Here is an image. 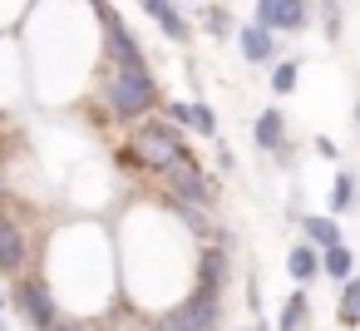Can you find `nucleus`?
<instances>
[{
    "instance_id": "1",
    "label": "nucleus",
    "mask_w": 360,
    "mask_h": 331,
    "mask_svg": "<svg viewBox=\"0 0 360 331\" xmlns=\"http://www.w3.org/2000/svg\"><path fill=\"white\" fill-rule=\"evenodd\" d=\"M119 163H129L139 173H153V178H168V173H178L183 163H198V158H193V144L183 139V129L158 114V119H143L129 134V144L119 149Z\"/></svg>"
},
{
    "instance_id": "2",
    "label": "nucleus",
    "mask_w": 360,
    "mask_h": 331,
    "mask_svg": "<svg viewBox=\"0 0 360 331\" xmlns=\"http://www.w3.org/2000/svg\"><path fill=\"white\" fill-rule=\"evenodd\" d=\"M99 104H104V114H109V119L143 124L153 109H163V94H158L153 70H104Z\"/></svg>"
},
{
    "instance_id": "3",
    "label": "nucleus",
    "mask_w": 360,
    "mask_h": 331,
    "mask_svg": "<svg viewBox=\"0 0 360 331\" xmlns=\"http://www.w3.org/2000/svg\"><path fill=\"white\" fill-rule=\"evenodd\" d=\"M15 311H20V321L30 326V331H55L65 316H60V296H55V287H50V277H20L15 282Z\"/></svg>"
},
{
    "instance_id": "4",
    "label": "nucleus",
    "mask_w": 360,
    "mask_h": 331,
    "mask_svg": "<svg viewBox=\"0 0 360 331\" xmlns=\"http://www.w3.org/2000/svg\"><path fill=\"white\" fill-rule=\"evenodd\" d=\"M99 25H104V65L109 70H148V55H143V45H139V35L124 25V15L119 11H99Z\"/></svg>"
},
{
    "instance_id": "5",
    "label": "nucleus",
    "mask_w": 360,
    "mask_h": 331,
    "mask_svg": "<svg viewBox=\"0 0 360 331\" xmlns=\"http://www.w3.org/2000/svg\"><path fill=\"white\" fill-rule=\"evenodd\" d=\"M252 20L262 25V30H271V35H301L311 20H316V0H257V11H252Z\"/></svg>"
},
{
    "instance_id": "6",
    "label": "nucleus",
    "mask_w": 360,
    "mask_h": 331,
    "mask_svg": "<svg viewBox=\"0 0 360 331\" xmlns=\"http://www.w3.org/2000/svg\"><path fill=\"white\" fill-rule=\"evenodd\" d=\"M163 326H168V331H217V326H222V301L188 292L183 301H173V306L163 311Z\"/></svg>"
},
{
    "instance_id": "7",
    "label": "nucleus",
    "mask_w": 360,
    "mask_h": 331,
    "mask_svg": "<svg viewBox=\"0 0 360 331\" xmlns=\"http://www.w3.org/2000/svg\"><path fill=\"white\" fill-rule=\"evenodd\" d=\"M139 11L153 20V30L168 40V45H188L193 40V25H188V11L178 0H139Z\"/></svg>"
},
{
    "instance_id": "8",
    "label": "nucleus",
    "mask_w": 360,
    "mask_h": 331,
    "mask_svg": "<svg viewBox=\"0 0 360 331\" xmlns=\"http://www.w3.org/2000/svg\"><path fill=\"white\" fill-rule=\"evenodd\" d=\"M237 50H242V60L247 65H276V60H286L281 55V35H271V30H262L257 20H242L237 25Z\"/></svg>"
},
{
    "instance_id": "9",
    "label": "nucleus",
    "mask_w": 360,
    "mask_h": 331,
    "mask_svg": "<svg viewBox=\"0 0 360 331\" xmlns=\"http://www.w3.org/2000/svg\"><path fill=\"white\" fill-rule=\"evenodd\" d=\"M168 193H178L198 208H217V178H207L198 163H183L178 173H168Z\"/></svg>"
},
{
    "instance_id": "10",
    "label": "nucleus",
    "mask_w": 360,
    "mask_h": 331,
    "mask_svg": "<svg viewBox=\"0 0 360 331\" xmlns=\"http://www.w3.org/2000/svg\"><path fill=\"white\" fill-rule=\"evenodd\" d=\"M25 257H30L25 227L0 213V277H25Z\"/></svg>"
},
{
    "instance_id": "11",
    "label": "nucleus",
    "mask_w": 360,
    "mask_h": 331,
    "mask_svg": "<svg viewBox=\"0 0 360 331\" xmlns=\"http://www.w3.org/2000/svg\"><path fill=\"white\" fill-rule=\"evenodd\" d=\"M252 139H257V149H262V154H271V158H276V154L286 149V114H281L276 104H271V109H262V114H257V124H252Z\"/></svg>"
},
{
    "instance_id": "12",
    "label": "nucleus",
    "mask_w": 360,
    "mask_h": 331,
    "mask_svg": "<svg viewBox=\"0 0 360 331\" xmlns=\"http://www.w3.org/2000/svg\"><path fill=\"white\" fill-rule=\"evenodd\" d=\"M286 272H291V282H296V287H306V282H316V277L326 272V267H321V247L301 237V242H296V247L286 252Z\"/></svg>"
},
{
    "instance_id": "13",
    "label": "nucleus",
    "mask_w": 360,
    "mask_h": 331,
    "mask_svg": "<svg viewBox=\"0 0 360 331\" xmlns=\"http://www.w3.org/2000/svg\"><path fill=\"white\" fill-rule=\"evenodd\" d=\"M301 232H306V242H316L321 252H326V247H335V242H345V237H340V223H335V218H326V213L301 218Z\"/></svg>"
},
{
    "instance_id": "14",
    "label": "nucleus",
    "mask_w": 360,
    "mask_h": 331,
    "mask_svg": "<svg viewBox=\"0 0 360 331\" xmlns=\"http://www.w3.org/2000/svg\"><path fill=\"white\" fill-rule=\"evenodd\" d=\"M355 198H360V183H355V173H330V218H340V213H350L355 208Z\"/></svg>"
},
{
    "instance_id": "15",
    "label": "nucleus",
    "mask_w": 360,
    "mask_h": 331,
    "mask_svg": "<svg viewBox=\"0 0 360 331\" xmlns=\"http://www.w3.org/2000/svg\"><path fill=\"white\" fill-rule=\"evenodd\" d=\"M321 267H326V277L350 282V277H355V252H350L345 242H335V247H326V252H321Z\"/></svg>"
},
{
    "instance_id": "16",
    "label": "nucleus",
    "mask_w": 360,
    "mask_h": 331,
    "mask_svg": "<svg viewBox=\"0 0 360 331\" xmlns=\"http://www.w3.org/2000/svg\"><path fill=\"white\" fill-rule=\"evenodd\" d=\"M306 316H311V296L306 292H291L286 306H281V316H276V331H301Z\"/></svg>"
},
{
    "instance_id": "17",
    "label": "nucleus",
    "mask_w": 360,
    "mask_h": 331,
    "mask_svg": "<svg viewBox=\"0 0 360 331\" xmlns=\"http://www.w3.org/2000/svg\"><path fill=\"white\" fill-rule=\"evenodd\" d=\"M335 316L340 326H360V272L350 282H340V301H335Z\"/></svg>"
},
{
    "instance_id": "18",
    "label": "nucleus",
    "mask_w": 360,
    "mask_h": 331,
    "mask_svg": "<svg viewBox=\"0 0 360 331\" xmlns=\"http://www.w3.org/2000/svg\"><path fill=\"white\" fill-rule=\"evenodd\" d=\"M296 85H301V60L296 55L276 60L271 65V94H296Z\"/></svg>"
},
{
    "instance_id": "19",
    "label": "nucleus",
    "mask_w": 360,
    "mask_h": 331,
    "mask_svg": "<svg viewBox=\"0 0 360 331\" xmlns=\"http://www.w3.org/2000/svg\"><path fill=\"white\" fill-rule=\"evenodd\" d=\"M316 15H321V35L335 45L345 35V11H340V0H316Z\"/></svg>"
},
{
    "instance_id": "20",
    "label": "nucleus",
    "mask_w": 360,
    "mask_h": 331,
    "mask_svg": "<svg viewBox=\"0 0 360 331\" xmlns=\"http://www.w3.org/2000/svg\"><path fill=\"white\" fill-rule=\"evenodd\" d=\"M202 30H207L212 40H232V35H237L232 11H227V6H207V11H202Z\"/></svg>"
},
{
    "instance_id": "21",
    "label": "nucleus",
    "mask_w": 360,
    "mask_h": 331,
    "mask_svg": "<svg viewBox=\"0 0 360 331\" xmlns=\"http://www.w3.org/2000/svg\"><path fill=\"white\" fill-rule=\"evenodd\" d=\"M163 119H173L178 129H193V119H198V99H163Z\"/></svg>"
},
{
    "instance_id": "22",
    "label": "nucleus",
    "mask_w": 360,
    "mask_h": 331,
    "mask_svg": "<svg viewBox=\"0 0 360 331\" xmlns=\"http://www.w3.org/2000/svg\"><path fill=\"white\" fill-rule=\"evenodd\" d=\"M193 134H202V139H212V144H217V114H212V104H207V99H198V119H193Z\"/></svg>"
},
{
    "instance_id": "23",
    "label": "nucleus",
    "mask_w": 360,
    "mask_h": 331,
    "mask_svg": "<svg viewBox=\"0 0 360 331\" xmlns=\"http://www.w3.org/2000/svg\"><path fill=\"white\" fill-rule=\"evenodd\" d=\"M217 168H222V173H232V168H237V158H232V149H227L222 139H217Z\"/></svg>"
},
{
    "instance_id": "24",
    "label": "nucleus",
    "mask_w": 360,
    "mask_h": 331,
    "mask_svg": "<svg viewBox=\"0 0 360 331\" xmlns=\"http://www.w3.org/2000/svg\"><path fill=\"white\" fill-rule=\"evenodd\" d=\"M316 154H321V158H340V149H335V139H316Z\"/></svg>"
},
{
    "instance_id": "25",
    "label": "nucleus",
    "mask_w": 360,
    "mask_h": 331,
    "mask_svg": "<svg viewBox=\"0 0 360 331\" xmlns=\"http://www.w3.org/2000/svg\"><path fill=\"white\" fill-rule=\"evenodd\" d=\"M55 331H84V326H79V321H60Z\"/></svg>"
},
{
    "instance_id": "26",
    "label": "nucleus",
    "mask_w": 360,
    "mask_h": 331,
    "mask_svg": "<svg viewBox=\"0 0 360 331\" xmlns=\"http://www.w3.org/2000/svg\"><path fill=\"white\" fill-rule=\"evenodd\" d=\"M0 306H6V296H0ZM0 331H11V326H6V311H0Z\"/></svg>"
},
{
    "instance_id": "27",
    "label": "nucleus",
    "mask_w": 360,
    "mask_h": 331,
    "mask_svg": "<svg viewBox=\"0 0 360 331\" xmlns=\"http://www.w3.org/2000/svg\"><path fill=\"white\" fill-rule=\"evenodd\" d=\"M104 6H109V0H89V11H104Z\"/></svg>"
},
{
    "instance_id": "28",
    "label": "nucleus",
    "mask_w": 360,
    "mask_h": 331,
    "mask_svg": "<svg viewBox=\"0 0 360 331\" xmlns=\"http://www.w3.org/2000/svg\"><path fill=\"white\" fill-rule=\"evenodd\" d=\"M355 129H360V99H355Z\"/></svg>"
},
{
    "instance_id": "29",
    "label": "nucleus",
    "mask_w": 360,
    "mask_h": 331,
    "mask_svg": "<svg viewBox=\"0 0 360 331\" xmlns=\"http://www.w3.org/2000/svg\"><path fill=\"white\" fill-rule=\"evenodd\" d=\"M242 331H266V326H262V321H257V326H242Z\"/></svg>"
},
{
    "instance_id": "30",
    "label": "nucleus",
    "mask_w": 360,
    "mask_h": 331,
    "mask_svg": "<svg viewBox=\"0 0 360 331\" xmlns=\"http://www.w3.org/2000/svg\"><path fill=\"white\" fill-rule=\"evenodd\" d=\"M0 203H6V178H0Z\"/></svg>"
}]
</instances>
